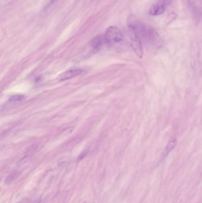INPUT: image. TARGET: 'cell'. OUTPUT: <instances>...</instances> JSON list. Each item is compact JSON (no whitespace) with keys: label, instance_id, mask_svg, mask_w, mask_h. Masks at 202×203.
<instances>
[{"label":"cell","instance_id":"obj_1","mask_svg":"<svg viewBox=\"0 0 202 203\" xmlns=\"http://www.w3.org/2000/svg\"><path fill=\"white\" fill-rule=\"evenodd\" d=\"M127 24L129 32L135 33L141 39V38L150 39L154 33L150 27L146 26L133 14H130L128 17Z\"/></svg>","mask_w":202,"mask_h":203},{"label":"cell","instance_id":"obj_2","mask_svg":"<svg viewBox=\"0 0 202 203\" xmlns=\"http://www.w3.org/2000/svg\"><path fill=\"white\" fill-rule=\"evenodd\" d=\"M104 39L109 45H115L122 40L123 35L117 27H109L105 32Z\"/></svg>","mask_w":202,"mask_h":203},{"label":"cell","instance_id":"obj_3","mask_svg":"<svg viewBox=\"0 0 202 203\" xmlns=\"http://www.w3.org/2000/svg\"><path fill=\"white\" fill-rule=\"evenodd\" d=\"M174 1V0H158V1L150 8L149 14L152 16L162 15L167 10V8Z\"/></svg>","mask_w":202,"mask_h":203},{"label":"cell","instance_id":"obj_4","mask_svg":"<svg viewBox=\"0 0 202 203\" xmlns=\"http://www.w3.org/2000/svg\"><path fill=\"white\" fill-rule=\"evenodd\" d=\"M129 32V36H130V44L132 48L133 49V51L137 55V57L141 59L142 58L143 55V48L141 39L139 37L136 35L135 33Z\"/></svg>","mask_w":202,"mask_h":203},{"label":"cell","instance_id":"obj_5","mask_svg":"<svg viewBox=\"0 0 202 203\" xmlns=\"http://www.w3.org/2000/svg\"><path fill=\"white\" fill-rule=\"evenodd\" d=\"M83 72V70L80 68H73L70 69L65 72L61 73L57 77V80L59 81H63L69 79H72L74 77L78 76Z\"/></svg>","mask_w":202,"mask_h":203},{"label":"cell","instance_id":"obj_6","mask_svg":"<svg viewBox=\"0 0 202 203\" xmlns=\"http://www.w3.org/2000/svg\"><path fill=\"white\" fill-rule=\"evenodd\" d=\"M102 45V38L101 35H97L91 40L89 44L90 53H96Z\"/></svg>","mask_w":202,"mask_h":203},{"label":"cell","instance_id":"obj_7","mask_svg":"<svg viewBox=\"0 0 202 203\" xmlns=\"http://www.w3.org/2000/svg\"><path fill=\"white\" fill-rule=\"evenodd\" d=\"M177 143H178L177 138L175 136H173L171 137L170 138L169 141L168 142V143L165 148V150L164 151V156H167L169 153L176 147Z\"/></svg>","mask_w":202,"mask_h":203},{"label":"cell","instance_id":"obj_8","mask_svg":"<svg viewBox=\"0 0 202 203\" xmlns=\"http://www.w3.org/2000/svg\"><path fill=\"white\" fill-rule=\"evenodd\" d=\"M23 99L22 96H14L10 99V102H19Z\"/></svg>","mask_w":202,"mask_h":203},{"label":"cell","instance_id":"obj_9","mask_svg":"<svg viewBox=\"0 0 202 203\" xmlns=\"http://www.w3.org/2000/svg\"><path fill=\"white\" fill-rule=\"evenodd\" d=\"M59 0H50V1H49V4H47V8H49V7H50V6H51L52 5H53V4H55L56 2H57V1H58Z\"/></svg>","mask_w":202,"mask_h":203},{"label":"cell","instance_id":"obj_10","mask_svg":"<svg viewBox=\"0 0 202 203\" xmlns=\"http://www.w3.org/2000/svg\"><path fill=\"white\" fill-rule=\"evenodd\" d=\"M87 203V202H84V203Z\"/></svg>","mask_w":202,"mask_h":203}]
</instances>
